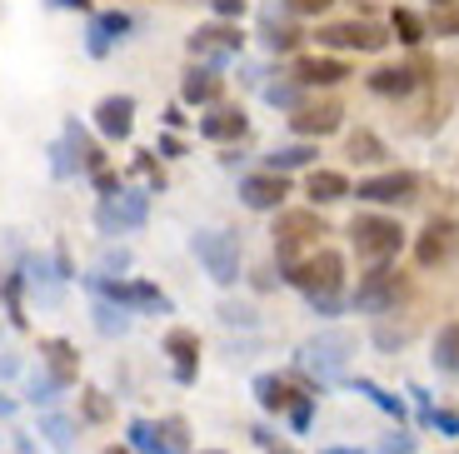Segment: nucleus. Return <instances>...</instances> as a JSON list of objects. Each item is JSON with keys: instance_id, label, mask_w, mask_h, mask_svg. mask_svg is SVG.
<instances>
[{"instance_id": "nucleus-5", "label": "nucleus", "mask_w": 459, "mask_h": 454, "mask_svg": "<svg viewBox=\"0 0 459 454\" xmlns=\"http://www.w3.org/2000/svg\"><path fill=\"white\" fill-rule=\"evenodd\" d=\"M404 295H410V280H404L400 270H390V265H375V270L359 280L350 305H355L359 315H390V310H400Z\"/></svg>"}, {"instance_id": "nucleus-31", "label": "nucleus", "mask_w": 459, "mask_h": 454, "mask_svg": "<svg viewBox=\"0 0 459 454\" xmlns=\"http://www.w3.org/2000/svg\"><path fill=\"white\" fill-rule=\"evenodd\" d=\"M95 329H100V335H126V329H130V310L110 305V300H95Z\"/></svg>"}, {"instance_id": "nucleus-44", "label": "nucleus", "mask_w": 459, "mask_h": 454, "mask_svg": "<svg viewBox=\"0 0 459 454\" xmlns=\"http://www.w3.org/2000/svg\"><path fill=\"white\" fill-rule=\"evenodd\" d=\"M334 0H290V11H299V15H325Z\"/></svg>"}, {"instance_id": "nucleus-40", "label": "nucleus", "mask_w": 459, "mask_h": 454, "mask_svg": "<svg viewBox=\"0 0 459 454\" xmlns=\"http://www.w3.org/2000/svg\"><path fill=\"white\" fill-rule=\"evenodd\" d=\"M429 424H435L445 440H459V415H455V409H435V415H429Z\"/></svg>"}, {"instance_id": "nucleus-53", "label": "nucleus", "mask_w": 459, "mask_h": 454, "mask_svg": "<svg viewBox=\"0 0 459 454\" xmlns=\"http://www.w3.org/2000/svg\"><path fill=\"white\" fill-rule=\"evenodd\" d=\"M105 454H130V450H120V444H110V450H105Z\"/></svg>"}, {"instance_id": "nucleus-43", "label": "nucleus", "mask_w": 459, "mask_h": 454, "mask_svg": "<svg viewBox=\"0 0 459 454\" xmlns=\"http://www.w3.org/2000/svg\"><path fill=\"white\" fill-rule=\"evenodd\" d=\"M95 190H100V200H105V195H120L126 185H120V175H115V170H100V175H95Z\"/></svg>"}, {"instance_id": "nucleus-25", "label": "nucleus", "mask_w": 459, "mask_h": 454, "mask_svg": "<svg viewBox=\"0 0 459 454\" xmlns=\"http://www.w3.org/2000/svg\"><path fill=\"white\" fill-rule=\"evenodd\" d=\"M130 440H126V450L130 454H175L170 444H165V434H160V424H150V420H130Z\"/></svg>"}, {"instance_id": "nucleus-52", "label": "nucleus", "mask_w": 459, "mask_h": 454, "mask_svg": "<svg viewBox=\"0 0 459 454\" xmlns=\"http://www.w3.org/2000/svg\"><path fill=\"white\" fill-rule=\"evenodd\" d=\"M270 454H295V450H280V444H270Z\"/></svg>"}, {"instance_id": "nucleus-15", "label": "nucleus", "mask_w": 459, "mask_h": 454, "mask_svg": "<svg viewBox=\"0 0 459 454\" xmlns=\"http://www.w3.org/2000/svg\"><path fill=\"white\" fill-rule=\"evenodd\" d=\"M95 130L105 140H130V130H135V100L130 95H105L95 105Z\"/></svg>"}, {"instance_id": "nucleus-1", "label": "nucleus", "mask_w": 459, "mask_h": 454, "mask_svg": "<svg viewBox=\"0 0 459 454\" xmlns=\"http://www.w3.org/2000/svg\"><path fill=\"white\" fill-rule=\"evenodd\" d=\"M190 255L205 265V275L215 284H235L240 280V235L235 230H195L190 235Z\"/></svg>"}, {"instance_id": "nucleus-13", "label": "nucleus", "mask_w": 459, "mask_h": 454, "mask_svg": "<svg viewBox=\"0 0 459 454\" xmlns=\"http://www.w3.org/2000/svg\"><path fill=\"white\" fill-rule=\"evenodd\" d=\"M130 25H135V21H130L126 11H100L91 21V31H85V50H91L95 60L110 56L115 46H126V40H130Z\"/></svg>"}, {"instance_id": "nucleus-36", "label": "nucleus", "mask_w": 459, "mask_h": 454, "mask_svg": "<svg viewBox=\"0 0 459 454\" xmlns=\"http://www.w3.org/2000/svg\"><path fill=\"white\" fill-rule=\"evenodd\" d=\"M25 389H30V405H56V399H60V385L50 375H30V385H25Z\"/></svg>"}, {"instance_id": "nucleus-29", "label": "nucleus", "mask_w": 459, "mask_h": 454, "mask_svg": "<svg viewBox=\"0 0 459 454\" xmlns=\"http://www.w3.org/2000/svg\"><path fill=\"white\" fill-rule=\"evenodd\" d=\"M355 389H359V395H365L375 409H385L390 420H400V424H404V415H410V409H404V399H400V395H390V389H379L375 380H355Z\"/></svg>"}, {"instance_id": "nucleus-37", "label": "nucleus", "mask_w": 459, "mask_h": 454, "mask_svg": "<svg viewBox=\"0 0 459 454\" xmlns=\"http://www.w3.org/2000/svg\"><path fill=\"white\" fill-rule=\"evenodd\" d=\"M220 319H225L230 329L240 325V329H255V310L250 305H220Z\"/></svg>"}, {"instance_id": "nucleus-10", "label": "nucleus", "mask_w": 459, "mask_h": 454, "mask_svg": "<svg viewBox=\"0 0 459 454\" xmlns=\"http://www.w3.org/2000/svg\"><path fill=\"white\" fill-rule=\"evenodd\" d=\"M285 195H290V180H285V175H275V170H255V175H245V180H240V205H245V210H260V215L280 210Z\"/></svg>"}, {"instance_id": "nucleus-49", "label": "nucleus", "mask_w": 459, "mask_h": 454, "mask_svg": "<svg viewBox=\"0 0 459 454\" xmlns=\"http://www.w3.org/2000/svg\"><path fill=\"white\" fill-rule=\"evenodd\" d=\"M0 415H5V420L15 415V399H11V395H0Z\"/></svg>"}, {"instance_id": "nucleus-45", "label": "nucleus", "mask_w": 459, "mask_h": 454, "mask_svg": "<svg viewBox=\"0 0 459 454\" xmlns=\"http://www.w3.org/2000/svg\"><path fill=\"white\" fill-rule=\"evenodd\" d=\"M100 265H105V275H115V270H130V255H126V250H105V260H100Z\"/></svg>"}, {"instance_id": "nucleus-30", "label": "nucleus", "mask_w": 459, "mask_h": 454, "mask_svg": "<svg viewBox=\"0 0 459 454\" xmlns=\"http://www.w3.org/2000/svg\"><path fill=\"white\" fill-rule=\"evenodd\" d=\"M390 31H394V40H400V46H425L429 25L420 21L414 11H394V15H390Z\"/></svg>"}, {"instance_id": "nucleus-41", "label": "nucleus", "mask_w": 459, "mask_h": 454, "mask_svg": "<svg viewBox=\"0 0 459 454\" xmlns=\"http://www.w3.org/2000/svg\"><path fill=\"white\" fill-rule=\"evenodd\" d=\"M264 100H270V105H295L299 100V80H295V85H270Z\"/></svg>"}, {"instance_id": "nucleus-38", "label": "nucleus", "mask_w": 459, "mask_h": 454, "mask_svg": "<svg viewBox=\"0 0 459 454\" xmlns=\"http://www.w3.org/2000/svg\"><path fill=\"white\" fill-rule=\"evenodd\" d=\"M85 420H110V399L100 395V389H85Z\"/></svg>"}, {"instance_id": "nucleus-12", "label": "nucleus", "mask_w": 459, "mask_h": 454, "mask_svg": "<svg viewBox=\"0 0 459 454\" xmlns=\"http://www.w3.org/2000/svg\"><path fill=\"white\" fill-rule=\"evenodd\" d=\"M245 50V35H240V25H200L195 35H190V56H200V60H230V56H240Z\"/></svg>"}, {"instance_id": "nucleus-20", "label": "nucleus", "mask_w": 459, "mask_h": 454, "mask_svg": "<svg viewBox=\"0 0 459 454\" xmlns=\"http://www.w3.org/2000/svg\"><path fill=\"white\" fill-rule=\"evenodd\" d=\"M60 145H65V155L75 160V170H91V175L105 170V155L91 145V135L81 130V120H65V140H60Z\"/></svg>"}, {"instance_id": "nucleus-47", "label": "nucleus", "mask_w": 459, "mask_h": 454, "mask_svg": "<svg viewBox=\"0 0 459 454\" xmlns=\"http://www.w3.org/2000/svg\"><path fill=\"white\" fill-rule=\"evenodd\" d=\"M155 150H160L165 160H175V155H180V140H175V135H160V145H155Z\"/></svg>"}, {"instance_id": "nucleus-51", "label": "nucleus", "mask_w": 459, "mask_h": 454, "mask_svg": "<svg viewBox=\"0 0 459 454\" xmlns=\"http://www.w3.org/2000/svg\"><path fill=\"white\" fill-rule=\"evenodd\" d=\"M429 5H439V11H449V5H455V0H429Z\"/></svg>"}, {"instance_id": "nucleus-27", "label": "nucleus", "mask_w": 459, "mask_h": 454, "mask_svg": "<svg viewBox=\"0 0 459 454\" xmlns=\"http://www.w3.org/2000/svg\"><path fill=\"white\" fill-rule=\"evenodd\" d=\"M130 315H170V295H160L150 280H130Z\"/></svg>"}, {"instance_id": "nucleus-22", "label": "nucleus", "mask_w": 459, "mask_h": 454, "mask_svg": "<svg viewBox=\"0 0 459 454\" xmlns=\"http://www.w3.org/2000/svg\"><path fill=\"white\" fill-rule=\"evenodd\" d=\"M305 195H310V205L320 210V205H334L350 195V180H344L340 170H310V180H305Z\"/></svg>"}, {"instance_id": "nucleus-39", "label": "nucleus", "mask_w": 459, "mask_h": 454, "mask_svg": "<svg viewBox=\"0 0 459 454\" xmlns=\"http://www.w3.org/2000/svg\"><path fill=\"white\" fill-rule=\"evenodd\" d=\"M210 11H215L220 21L230 25V21H240V15L250 11V0H210Z\"/></svg>"}, {"instance_id": "nucleus-2", "label": "nucleus", "mask_w": 459, "mask_h": 454, "mask_svg": "<svg viewBox=\"0 0 459 454\" xmlns=\"http://www.w3.org/2000/svg\"><path fill=\"white\" fill-rule=\"evenodd\" d=\"M350 245H355L359 260L390 265L394 255L404 250V230H400V220H390V215H355L350 220Z\"/></svg>"}, {"instance_id": "nucleus-33", "label": "nucleus", "mask_w": 459, "mask_h": 454, "mask_svg": "<svg viewBox=\"0 0 459 454\" xmlns=\"http://www.w3.org/2000/svg\"><path fill=\"white\" fill-rule=\"evenodd\" d=\"M40 434H46V444L60 450V454L75 444V430H70V420H60V415H46V420H40Z\"/></svg>"}, {"instance_id": "nucleus-4", "label": "nucleus", "mask_w": 459, "mask_h": 454, "mask_svg": "<svg viewBox=\"0 0 459 454\" xmlns=\"http://www.w3.org/2000/svg\"><path fill=\"white\" fill-rule=\"evenodd\" d=\"M350 350H355V340H350L344 329H325V335L299 345V370H310L320 385H334V380H344V370H350Z\"/></svg>"}, {"instance_id": "nucleus-24", "label": "nucleus", "mask_w": 459, "mask_h": 454, "mask_svg": "<svg viewBox=\"0 0 459 454\" xmlns=\"http://www.w3.org/2000/svg\"><path fill=\"white\" fill-rule=\"evenodd\" d=\"M435 370L439 375H459V319H449V325H439V335H435Z\"/></svg>"}, {"instance_id": "nucleus-48", "label": "nucleus", "mask_w": 459, "mask_h": 454, "mask_svg": "<svg viewBox=\"0 0 459 454\" xmlns=\"http://www.w3.org/2000/svg\"><path fill=\"white\" fill-rule=\"evenodd\" d=\"M56 11H91V0H50Z\"/></svg>"}, {"instance_id": "nucleus-17", "label": "nucleus", "mask_w": 459, "mask_h": 454, "mask_svg": "<svg viewBox=\"0 0 459 454\" xmlns=\"http://www.w3.org/2000/svg\"><path fill=\"white\" fill-rule=\"evenodd\" d=\"M245 130H250V120H245V110H235V105H215L210 115H200V135L215 140V145L245 140Z\"/></svg>"}, {"instance_id": "nucleus-19", "label": "nucleus", "mask_w": 459, "mask_h": 454, "mask_svg": "<svg viewBox=\"0 0 459 454\" xmlns=\"http://www.w3.org/2000/svg\"><path fill=\"white\" fill-rule=\"evenodd\" d=\"M220 91H225V80H220L215 70H205V65H190L185 80H180V100L185 105H215Z\"/></svg>"}, {"instance_id": "nucleus-14", "label": "nucleus", "mask_w": 459, "mask_h": 454, "mask_svg": "<svg viewBox=\"0 0 459 454\" xmlns=\"http://www.w3.org/2000/svg\"><path fill=\"white\" fill-rule=\"evenodd\" d=\"M160 350L170 354L175 380H180V385H195V370H200V335H195V329H185V325L165 329V345H160Z\"/></svg>"}, {"instance_id": "nucleus-34", "label": "nucleus", "mask_w": 459, "mask_h": 454, "mask_svg": "<svg viewBox=\"0 0 459 454\" xmlns=\"http://www.w3.org/2000/svg\"><path fill=\"white\" fill-rule=\"evenodd\" d=\"M264 46L275 50V56H290L299 46V31H290V25H264Z\"/></svg>"}, {"instance_id": "nucleus-42", "label": "nucleus", "mask_w": 459, "mask_h": 454, "mask_svg": "<svg viewBox=\"0 0 459 454\" xmlns=\"http://www.w3.org/2000/svg\"><path fill=\"white\" fill-rule=\"evenodd\" d=\"M379 454H414V434H390V440L379 444Z\"/></svg>"}, {"instance_id": "nucleus-50", "label": "nucleus", "mask_w": 459, "mask_h": 454, "mask_svg": "<svg viewBox=\"0 0 459 454\" xmlns=\"http://www.w3.org/2000/svg\"><path fill=\"white\" fill-rule=\"evenodd\" d=\"M320 454H365V450H350V444H330V450H320Z\"/></svg>"}, {"instance_id": "nucleus-23", "label": "nucleus", "mask_w": 459, "mask_h": 454, "mask_svg": "<svg viewBox=\"0 0 459 454\" xmlns=\"http://www.w3.org/2000/svg\"><path fill=\"white\" fill-rule=\"evenodd\" d=\"M40 354H46V364H50L46 375L56 380L60 389L75 385V350H70V340H46V345H40Z\"/></svg>"}, {"instance_id": "nucleus-7", "label": "nucleus", "mask_w": 459, "mask_h": 454, "mask_svg": "<svg viewBox=\"0 0 459 454\" xmlns=\"http://www.w3.org/2000/svg\"><path fill=\"white\" fill-rule=\"evenodd\" d=\"M320 235H330V230H325V220L315 215V210H285L280 225H275V255H280V260H290V255L305 250V245L320 250Z\"/></svg>"}, {"instance_id": "nucleus-11", "label": "nucleus", "mask_w": 459, "mask_h": 454, "mask_svg": "<svg viewBox=\"0 0 459 454\" xmlns=\"http://www.w3.org/2000/svg\"><path fill=\"white\" fill-rule=\"evenodd\" d=\"M455 245H459V225L435 215L425 230H420V240H414V260L425 265V270H435V265H445L449 255H455Z\"/></svg>"}, {"instance_id": "nucleus-54", "label": "nucleus", "mask_w": 459, "mask_h": 454, "mask_svg": "<svg viewBox=\"0 0 459 454\" xmlns=\"http://www.w3.org/2000/svg\"><path fill=\"white\" fill-rule=\"evenodd\" d=\"M200 454H225V450H200Z\"/></svg>"}, {"instance_id": "nucleus-35", "label": "nucleus", "mask_w": 459, "mask_h": 454, "mask_svg": "<svg viewBox=\"0 0 459 454\" xmlns=\"http://www.w3.org/2000/svg\"><path fill=\"white\" fill-rule=\"evenodd\" d=\"M160 434H165V444H170L175 454H185V450H190V424H185L180 415H170V420L160 424Z\"/></svg>"}, {"instance_id": "nucleus-32", "label": "nucleus", "mask_w": 459, "mask_h": 454, "mask_svg": "<svg viewBox=\"0 0 459 454\" xmlns=\"http://www.w3.org/2000/svg\"><path fill=\"white\" fill-rule=\"evenodd\" d=\"M350 160H359V165L385 160V140H379L375 130H355V135H350Z\"/></svg>"}, {"instance_id": "nucleus-8", "label": "nucleus", "mask_w": 459, "mask_h": 454, "mask_svg": "<svg viewBox=\"0 0 459 454\" xmlns=\"http://www.w3.org/2000/svg\"><path fill=\"white\" fill-rule=\"evenodd\" d=\"M359 195L365 205H410L414 195H420V175L414 170H385V175H369V180H359Z\"/></svg>"}, {"instance_id": "nucleus-28", "label": "nucleus", "mask_w": 459, "mask_h": 454, "mask_svg": "<svg viewBox=\"0 0 459 454\" xmlns=\"http://www.w3.org/2000/svg\"><path fill=\"white\" fill-rule=\"evenodd\" d=\"M315 155H320L315 145H280V150L264 155V170L285 175V170H299V165H315Z\"/></svg>"}, {"instance_id": "nucleus-18", "label": "nucleus", "mask_w": 459, "mask_h": 454, "mask_svg": "<svg viewBox=\"0 0 459 454\" xmlns=\"http://www.w3.org/2000/svg\"><path fill=\"white\" fill-rule=\"evenodd\" d=\"M295 80L299 85H340V80H350V65L334 56H299L295 60Z\"/></svg>"}, {"instance_id": "nucleus-9", "label": "nucleus", "mask_w": 459, "mask_h": 454, "mask_svg": "<svg viewBox=\"0 0 459 454\" xmlns=\"http://www.w3.org/2000/svg\"><path fill=\"white\" fill-rule=\"evenodd\" d=\"M320 46L325 50H365V56H375V50L390 46V35L375 31L369 21H340V25H325L320 31Z\"/></svg>"}, {"instance_id": "nucleus-26", "label": "nucleus", "mask_w": 459, "mask_h": 454, "mask_svg": "<svg viewBox=\"0 0 459 454\" xmlns=\"http://www.w3.org/2000/svg\"><path fill=\"white\" fill-rule=\"evenodd\" d=\"M414 80H420V75H414L410 65H379L375 75H369V91H375V95H410Z\"/></svg>"}, {"instance_id": "nucleus-3", "label": "nucleus", "mask_w": 459, "mask_h": 454, "mask_svg": "<svg viewBox=\"0 0 459 454\" xmlns=\"http://www.w3.org/2000/svg\"><path fill=\"white\" fill-rule=\"evenodd\" d=\"M285 280L295 284L305 300H315V295H340V284H344V255L330 250V245H320V250H310L299 265H290Z\"/></svg>"}, {"instance_id": "nucleus-21", "label": "nucleus", "mask_w": 459, "mask_h": 454, "mask_svg": "<svg viewBox=\"0 0 459 454\" xmlns=\"http://www.w3.org/2000/svg\"><path fill=\"white\" fill-rule=\"evenodd\" d=\"M255 399H260L264 415H290V405H295V385H290L285 375H260L255 380Z\"/></svg>"}, {"instance_id": "nucleus-16", "label": "nucleus", "mask_w": 459, "mask_h": 454, "mask_svg": "<svg viewBox=\"0 0 459 454\" xmlns=\"http://www.w3.org/2000/svg\"><path fill=\"white\" fill-rule=\"evenodd\" d=\"M340 126H344L340 105H305V110L290 115V130H295V135H305V140H325V135H334Z\"/></svg>"}, {"instance_id": "nucleus-6", "label": "nucleus", "mask_w": 459, "mask_h": 454, "mask_svg": "<svg viewBox=\"0 0 459 454\" xmlns=\"http://www.w3.org/2000/svg\"><path fill=\"white\" fill-rule=\"evenodd\" d=\"M150 220V195L140 190H120V195H105L100 205H95V225H100V235H135L140 225Z\"/></svg>"}, {"instance_id": "nucleus-46", "label": "nucleus", "mask_w": 459, "mask_h": 454, "mask_svg": "<svg viewBox=\"0 0 459 454\" xmlns=\"http://www.w3.org/2000/svg\"><path fill=\"white\" fill-rule=\"evenodd\" d=\"M435 31H439V35H459V11H439Z\"/></svg>"}]
</instances>
